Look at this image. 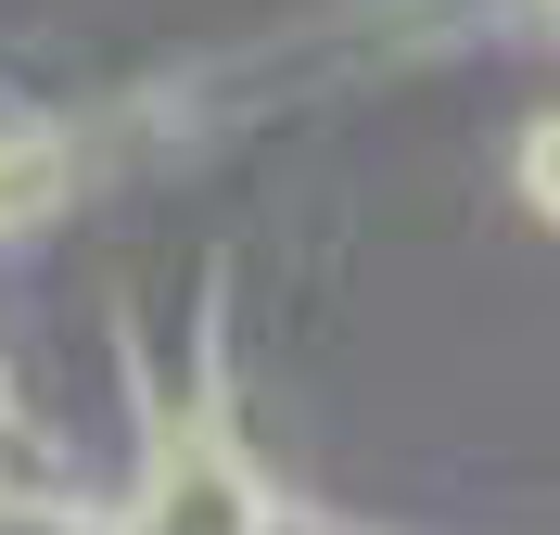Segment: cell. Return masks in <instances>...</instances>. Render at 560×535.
I'll list each match as a JSON object with an SVG mask.
<instances>
[{
  "label": "cell",
  "mask_w": 560,
  "mask_h": 535,
  "mask_svg": "<svg viewBox=\"0 0 560 535\" xmlns=\"http://www.w3.org/2000/svg\"><path fill=\"white\" fill-rule=\"evenodd\" d=\"M153 535H255V498H243V472L191 460V472H178V498H166V523H153Z\"/></svg>",
  "instance_id": "cell-1"
},
{
  "label": "cell",
  "mask_w": 560,
  "mask_h": 535,
  "mask_svg": "<svg viewBox=\"0 0 560 535\" xmlns=\"http://www.w3.org/2000/svg\"><path fill=\"white\" fill-rule=\"evenodd\" d=\"M523 178H535V205L560 217V115H548V128H535V153H523Z\"/></svg>",
  "instance_id": "cell-2"
}]
</instances>
